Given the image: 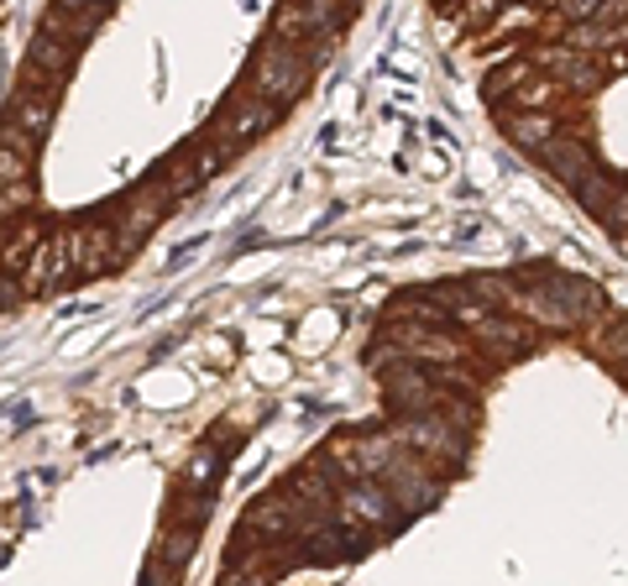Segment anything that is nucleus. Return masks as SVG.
<instances>
[{
    "mask_svg": "<svg viewBox=\"0 0 628 586\" xmlns=\"http://www.w3.org/2000/svg\"><path fill=\"white\" fill-rule=\"evenodd\" d=\"M189 555H194V529H189V535H163V550H158V561L184 565Z\"/></svg>",
    "mask_w": 628,
    "mask_h": 586,
    "instance_id": "1",
    "label": "nucleus"
},
{
    "mask_svg": "<svg viewBox=\"0 0 628 586\" xmlns=\"http://www.w3.org/2000/svg\"><path fill=\"white\" fill-rule=\"evenodd\" d=\"M142 586H173V576H168V571H158V565H152V571L142 576Z\"/></svg>",
    "mask_w": 628,
    "mask_h": 586,
    "instance_id": "2",
    "label": "nucleus"
}]
</instances>
